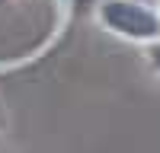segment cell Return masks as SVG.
<instances>
[{
  "mask_svg": "<svg viewBox=\"0 0 160 153\" xmlns=\"http://www.w3.org/2000/svg\"><path fill=\"white\" fill-rule=\"evenodd\" d=\"M77 3H80V7H87V3H93V0H77Z\"/></svg>",
  "mask_w": 160,
  "mask_h": 153,
  "instance_id": "3",
  "label": "cell"
},
{
  "mask_svg": "<svg viewBox=\"0 0 160 153\" xmlns=\"http://www.w3.org/2000/svg\"><path fill=\"white\" fill-rule=\"evenodd\" d=\"M154 58H157V67H160V48H157V51H154Z\"/></svg>",
  "mask_w": 160,
  "mask_h": 153,
  "instance_id": "2",
  "label": "cell"
},
{
  "mask_svg": "<svg viewBox=\"0 0 160 153\" xmlns=\"http://www.w3.org/2000/svg\"><path fill=\"white\" fill-rule=\"evenodd\" d=\"M102 19L112 26L115 32L135 35V38H151L160 32V22L151 10H141L135 3H125V0H112V3L102 7Z\"/></svg>",
  "mask_w": 160,
  "mask_h": 153,
  "instance_id": "1",
  "label": "cell"
}]
</instances>
